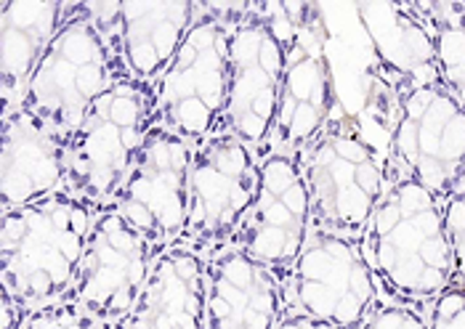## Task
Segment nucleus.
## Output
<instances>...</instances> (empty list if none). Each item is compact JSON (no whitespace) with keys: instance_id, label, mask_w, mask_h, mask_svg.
I'll list each match as a JSON object with an SVG mask.
<instances>
[{"instance_id":"1","label":"nucleus","mask_w":465,"mask_h":329,"mask_svg":"<svg viewBox=\"0 0 465 329\" xmlns=\"http://www.w3.org/2000/svg\"><path fill=\"white\" fill-rule=\"evenodd\" d=\"M301 162L312 197V226L346 237L364 234L378 202L399 179L389 136L341 104Z\"/></svg>"},{"instance_id":"2","label":"nucleus","mask_w":465,"mask_h":329,"mask_svg":"<svg viewBox=\"0 0 465 329\" xmlns=\"http://www.w3.org/2000/svg\"><path fill=\"white\" fill-rule=\"evenodd\" d=\"M361 250L383 295L430 303L452 285V253L441 202L426 186L399 176L361 234Z\"/></svg>"},{"instance_id":"3","label":"nucleus","mask_w":465,"mask_h":329,"mask_svg":"<svg viewBox=\"0 0 465 329\" xmlns=\"http://www.w3.org/2000/svg\"><path fill=\"white\" fill-rule=\"evenodd\" d=\"M99 205L67 186L3 213L0 279L3 290L37 308L70 293Z\"/></svg>"},{"instance_id":"4","label":"nucleus","mask_w":465,"mask_h":329,"mask_svg":"<svg viewBox=\"0 0 465 329\" xmlns=\"http://www.w3.org/2000/svg\"><path fill=\"white\" fill-rule=\"evenodd\" d=\"M120 77L131 74L114 35L96 24L85 0L67 3L64 24L43 53L19 110H30L72 139L91 104Z\"/></svg>"},{"instance_id":"5","label":"nucleus","mask_w":465,"mask_h":329,"mask_svg":"<svg viewBox=\"0 0 465 329\" xmlns=\"http://www.w3.org/2000/svg\"><path fill=\"white\" fill-rule=\"evenodd\" d=\"M292 24L280 0H252L248 11L229 24V93L223 133L261 154L266 147L282 88Z\"/></svg>"},{"instance_id":"6","label":"nucleus","mask_w":465,"mask_h":329,"mask_svg":"<svg viewBox=\"0 0 465 329\" xmlns=\"http://www.w3.org/2000/svg\"><path fill=\"white\" fill-rule=\"evenodd\" d=\"M152 120L154 85L134 77L114 80L72 133L67 189L99 208L109 205L128 179Z\"/></svg>"},{"instance_id":"7","label":"nucleus","mask_w":465,"mask_h":329,"mask_svg":"<svg viewBox=\"0 0 465 329\" xmlns=\"http://www.w3.org/2000/svg\"><path fill=\"white\" fill-rule=\"evenodd\" d=\"M389 151L399 176L426 186L439 202L463 189L465 107L441 80L415 82L399 74V117Z\"/></svg>"},{"instance_id":"8","label":"nucleus","mask_w":465,"mask_h":329,"mask_svg":"<svg viewBox=\"0 0 465 329\" xmlns=\"http://www.w3.org/2000/svg\"><path fill=\"white\" fill-rule=\"evenodd\" d=\"M229 24L200 8L171 67L154 82V117L194 147L223 133Z\"/></svg>"},{"instance_id":"9","label":"nucleus","mask_w":465,"mask_h":329,"mask_svg":"<svg viewBox=\"0 0 465 329\" xmlns=\"http://www.w3.org/2000/svg\"><path fill=\"white\" fill-rule=\"evenodd\" d=\"M282 11L292 24V37L287 48L285 77L277 99L274 125L258 157L272 151L303 154L320 136L327 117L338 104L335 74L327 56L322 3L295 0L282 3Z\"/></svg>"},{"instance_id":"10","label":"nucleus","mask_w":465,"mask_h":329,"mask_svg":"<svg viewBox=\"0 0 465 329\" xmlns=\"http://www.w3.org/2000/svg\"><path fill=\"white\" fill-rule=\"evenodd\" d=\"M255 186L258 154L234 133H218L197 144L181 245L208 257L229 247L251 210Z\"/></svg>"},{"instance_id":"11","label":"nucleus","mask_w":465,"mask_h":329,"mask_svg":"<svg viewBox=\"0 0 465 329\" xmlns=\"http://www.w3.org/2000/svg\"><path fill=\"white\" fill-rule=\"evenodd\" d=\"M290 308L341 329H354L381 287L361 250V237L312 226L287 279Z\"/></svg>"},{"instance_id":"12","label":"nucleus","mask_w":465,"mask_h":329,"mask_svg":"<svg viewBox=\"0 0 465 329\" xmlns=\"http://www.w3.org/2000/svg\"><path fill=\"white\" fill-rule=\"evenodd\" d=\"M194 144L157 117L143 136L128 179L109 202L160 250L176 245L189 210V173Z\"/></svg>"},{"instance_id":"13","label":"nucleus","mask_w":465,"mask_h":329,"mask_svg":"<svg viewBox=\"0 0 465 329\" xmlns=\"http://www.w3.org/2000/svg\"><path fill=\"white\" fill-rule=\"evenodd\" d=\"M160 253L163 250L117 208L102 205L67 295L114 327L131 314Z\"/></svg>"},{"instance_id":"14","label":"nucleus","mask_w":465,"mask_h":329,"mask_svg":"<svg viewBox=\"0 0 465 329\" xmlns=\"http://www.w3.org/2000/svg\"><path fill=\"white\" fill-rule=\"evenodd\" d=\"M312 231V197L301 154L272 151L258 157V186L251 210L232 245L290 279Z\"/></svg>"},{"instance_id":"15","label":"nucleus","mask_w":465,"mask_h":329,"mask_svg":"<svg viewBox=\"0 0 465 329\" xmlns=\"http://www.w3.org/2000/svg\"><path fill=\"white\" fill-rule=\"evenodd\" d=\"M290 311L287 276L229 245L208 257L205 329H274Z\"/></svg>"},{"instance_id":"16","label":"nucleus","mask_w":465,"mask_h":329,"mask_svg":"<svg viewBox=\"0 0 465 329\" xmlns=\"http://www.w3.org/2000/svg\"><path fill=\"white\" fill-rule=\"evenodd\" d=\"M70 136L30 110L3 117L0 197L3 213L25 208L67 186Z\"/></svg>"},{"instance_id":"17","label":"nucleus","mask_w":465,"mask_h":329,"mask_svg":"<svg viewBox=\"0 0 465 329\" xmlns=\"http://www.w3.org/2000/svg\"><path fill=\"white\" fill-rule=\"evenodd\" d=\"M208 256L189 247H165L131 314L112 329H205Z\"/></svg>"},{"instance_id":"18","label":"nucleus","mask_w":465,"mask_h":329,"mask_svg":"<svg viewBox=\"0 0 465 329\" xmlns=\"http://www.w3.org/2000/svg\"><path fill=\"white\" fill-rule=\"evenodd\" d=\"M197 19L194 0H120L114 43L125 73L154 85Z\"/></svg>"},{"instance_id":"19","label":"nucleus","mask_w":465,"mask_h":329,"mask_svg":"<svg viewBox=\"0 0 465 329\" xmlns=\"http://www.w3.org/2000/svg\"><path fill=\"white\" fill-rule=\"evenodd\" d=\"M67 16V0H5L0 24V117L22 107L27 85Z\"/></svg>"},{"instance_id":"20","label":"nucleus","mask_w":465,"mask_h":329,"mask_svg":"<svg viewBox=\"0 0 465 329\" xmlns=\"http://www.w3.org/2000/svg\"><path fill=\"white\" fill-rule=\"evenodd\" d=\"M354 11L381 64L415 82L439 80L430 27L410 0L354 3Z\"/></svg>"},{"instance_id":"21","label":"nucleus","mask_w":465,"mask_h":329,"mask_svg":"<svg viewBox=\"0 0 465 329\" xmlns=\"http://www.w3.org/2000/svg\"><path fill=\"white\" fill-rule=\"evenodd\" d=\"M430 27L441 85L465 107V0H410Z\"/></svg>"},{"instance_id":"22","label":"nucleus","mask_w":465,"mask_h":329,"mask_svg":"<svg viewBox=\"0 0 465 329\" xmlns=\"http://www.w3.org/2000/svg\"><path fill=\"white\" fill-rule=\"evenodd\" d=\"M22 329H112L102 319H96L83 303L64 295L59 300L43 303L30 311Z\"/></svg>"},{"instance_id":"23","label":"nucleus","mask_w":465,"mask_h":329,"mask_svg":"<svg viewBox=\"0 0 465 329\" xmlns=\"http://www.w3.org/2000/svg\"><path fill=\"white\" fill-rule=\"evenodd\" d=\"M418 305L420 303L381 293L354 329H429V314Z\"/></svg>"},{"instance_id":"24","label":"nucleus","mask_w":465,"mask_h":329,"mask_svg":"<svg viewBox=\"0 0 465 329\" xmlns=\"http://www.w3.org/2000/svg\"><path fill=\"white\" fill-rule=\"evenodd\" d=\"M441 218L452 253V285H465V186L441 202Z\"/></svg>"},{"instance_id":"25","label":"nucleus","mask_w":465,"mask_h":329,"mask_svg":"<svg viewBox=\"0 0 465 329\" xmlns=\"http://www.w3.org/2000/svg\"><path fill=\"white\" fill-rule=\"evenodd\" d=\"M429 329H465V285H450L430 300Z\"/></svg>"},{"instance_id":"26","label":"nucleus","mask_w":465,"mask_h":329,"mask_svg":"<svg viewBox=\"0 0 465 329\" xmlns=\"http://www.w3.org/2000/svg\"><path fill=\"white\" fill-rule=\"evenodd\" d=\"M30 305H25L22 300H16L11 293L3 290V300H0V329H22V324L30 316Z\"/></svg>"},{"instance_id":"27","label":"nucleus","mask_w":465,"mask_h":329,"mask_svg":"<svg viewBox=\"0 0 465 329\" xmlns=\"http://www.w3.org/2000/svg\"><path fill=\"white\" fill-rule=\"evenodd\" d=\"M274 329H341V327H335V324H330V322H322V319H314V316H309V314H303V311L290 308L285 316H282V322H280Z\"/></svg>"}]
</instances>
